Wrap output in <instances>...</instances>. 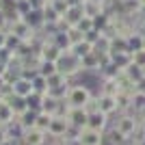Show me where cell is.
<instances>
[{
    "mask_svg": "<svg viewBox=\"0 0 145 145\" xmlns=\"http://www.w3.org/2000/svg\"><path fill=\"white\" fill-rule=\"evenodd\" d=\"M37 113H39V110H35V108H28L26 113H22V115L18 117V119H20V123H22V126H24L26 130H28V128H35V119H37Z\"/></svg>",
    "mask_w": 145,
    "mask_h": 145,
    "instance_id": "obj_28",
    "label": "cell"
},
{
    "mask_svg": "<svg viewBox=\"0 0 145 145\" xmlns=\"http://www.w3.org/2000/svg\"><path fill=\"white\" fill-rule=\"evenodd\" d=\"M108 24H110V15H108V13H104V11L100 13V15H95V18H93V28L100 30V33H102Z\"/></svg>",
    "mask_w": 145,
    "mask_h": 145,
    "instance_id": "obj_33",
    "label": "cell"
},
{
    "mask_svg": "<svg viewBox=\"0 0 145 145\" xmlns=\"http://www.w3.org/2000/svg\"><path fill=\"white\" fill-rule=\"evenodd\" d=\"M87 119H89V113H87L85 106H69V113H67V121H69V126L87 128Z\"/></svg>",
    "mask_w": 145,
    "mask_h": 145,
    "instance_id": "obj_5",
    "label": "cell"
},
{
    "mask_svg": "<svg viewBox=\"0 0 145 145\" xmlns=\"http://www.w3.org/2000/svg\"><path fill=\"white\" fill-rule=\"evenodd\" d=\"M139 20H143V22H145V5L141 7V11H139Z\"/></svg>",
    "mask_w": 145,
    "mask_h": 145,
    "instance_id": "obj_48",
    "label": "cell"
},
{
    "mask_svg": "<svg viewBox=\"0 0 145 145\" xmlns=\"http://www.w3.org/2000/svg\"><path fill=\"white\" fill-rule=\"evenodd\" d=\"M15 11H18L20 18H24V15H28V13L33 11V7H30L28 0H18V2H15Z\"/></svg>",
    "mask_w": 145,
    "mask_h": 145,
    "instance_id": "obj_36",
    "label": "cell"
},
{
    "mask_svg": "<svg viewBox=\"0 0 145 145\" xmlns=\"http://www.w3.org/2000/svg\"><path fill=\"white\" fill-rule=\"evenodd\" d=\"M67 35H69V39H72V46H74V43H78V41H82V39H85V35H82V33H80V30L76 28V26L67 28Z\"/></svg>",
    "mask_w": 145,
    "mask_h": 145,
    "instance_id": "obj_39",
    "label": "cell"
},
{
    "mask_svg": "<svg viewBox=\"0 0 145 145\" xmlns=\"http://www.w3.org/2000/svg\"><path fill=\"white\" fill-rule=\"evenodd\" d=\"M93 50H95V52H108L110 50V37H106L104 33H100L97 41L93 43Z\"/></svg>",
    "mask_w": 145,
    "mask_h": 145,
    "instance_id": "obj_32",
    "label": "cell"
},
{
    "mask_svg": "<svg viewBox=\"0 0 145 145\" xmlns=\"http://www.w3.org/2000/svg\"><path fill=\"white\" fill-rule=\"evenodd\" d=\"M7 37H9V30H0V50L7 46Z\"/></svg>",
    "mask_w": 145,
    "mask_h": 145,
    "instance_id": "obj_43",
    "label": "cell"
},
{
    "mask_svg": "<svg viewBox=\"0 0 145 145\" xmlns=\"http://www.w3.org/2000/svg\"><path fill=\"white\" fill-rule=\"evenodd\" d=\"M7 141H9V137H7V130H5V126L0 128V145H5Z\"/></svg>",
    "mask_w": 145,
    "mask_h": 145,
    "instance_id": "obj_44",
    "label": "cell"
},
{
    "mask_svg": "<svg viewBox=\"0 0 145 145\" xmlns=\"http://www.w3.org/2000/svg\"><path fill=\"white\" fill-rule=\"evenodd\" d=\"M0 102H2V97H0Z\"/></svg>",
    "mask_w": 145,
    "mask_h": 145,
    "instance_id": "obj_53",
    "label": "cell"
},
{
    "mask_svg": "<svg viewBox=\"0 0 145 145\" xmlns=\"http://www.w3.org/2000/svg\"><path fill=\"white\" fill-rule=\"evenodd\" d=\"M0 2H2V0H0Z\"/></svg>",
    "mask_w": 145,
    "mask_h": 145,
    "instance_id": "obj_55",
    "label": "cell"
},
{
    "mask_svg": "<svg viewBox=\"0 0 145 145\" xmlns=\"http://www.w3.org/2000/svg\"><path fill=\"white\" fill-rule=\"evenodd\" d=\"M110 123H113L119 132H123L126 137H134V134L139 132V119H137V115H134L132 110H128V113H117L115 119L110 117Z\"/></svg>",
    "mask_w": 145,
    "mask_h": 145,
    "instance_id": "obj_2",
    "label": "cell"
},
{
    "mask_svg": "<svg viewBox=\"0 0 145 145\" xmlns=\"http://www.w3.org/2000/svg\"><path fill=\"white\" fill-rule=\"evenodd\" d=\"M67 128H69V121H67V117H52V121H50V128H48L50 139H65Z\"/></svg>",
    "mask_w": 145,
    "mask_h": 145,
    "instance_id": "obj_8",
    "label": "cell"
},
{
    "mask_svg": "<svg viewBox=\"0 0 145 145\" xmlns=\"http://www.w3.org/2000/svg\"><path fill=\"white\" fill-rule=\"evenodd\" d=\"M137 89H139V91H145V78H143V80H139V82H137Z\"/></svg>",
    "mask_w": 145,
    "mask_h": 145,
    "instance_id": "obj_47",
    "label": "cell"
},
{
    "mask_svg": "<svg viewBox=\"0 0 145 145\" xmlns=\"http://www.w3.org/2000/svg\"><path fill=\"white\" fill-rule=\"evenodd\" d=\"M13 95L18 97H24V100H28L33 93H35V89H33V82H30V78H24V76H20L15 82H13Z\"/></svg>",
    "mask_w": 145,
    "mask_h": 145,
    "instance_id": "obj_10",
    "label": "cell"
},
{
    "mask_svg": "<svg viewBox=\"0 0 145 145\" xmlns=\"http://www.w3.org/2000/svg\"><path fill=\"white\" fill-rule=\"evenodd\" d=\"M72 52L78 56V59H82L85 54L93 52V43L87 41V39H82V41H78V43H74V46H72Z\"/></svg>",
    "mask_w": 145,
    "mask_h": 145,
    "instance_id": "obj_25",
    "label": "cell"
},
{
    "mask_svg": "<svg viewBox=\"0 0 145 145\" xmlns=\"http://www.w3.org/2000/svg\"><path fill=\"white\" fill-rule=\"evenodd\" d=\"M132 113H145V91H134L132 93Z\"/></svg>",
    "mask_w": 145,
    "mask_h": 145,
    "instance_id": "obj_26",
    "label": "cell"
},
{
    "mask_svg": "<svg viewBox=\"0 0 145 145\" xmlns=\"http://www.w3.org/2000/svg\"><path fill=\"white\" fill-rule=\"evenodd\" d=\"M82 11H85L87 18H95V15H100V13L104 11L102 5H97V2H91V0H85L82 2Z\"/></svg>",
    "mask_w": 145,
    "mask_h": 145,
    "instance_id": "obj_30",
    "label": "cell"
},
{
    "mask_svg": "<svg viewBox=\"0 0 145 145\" xmlns=\"http://www.w3.org/2000/svg\"><path fill=\"white\" fill-rule=\"evenodd\" d=\"M113 56V63H115L119 69H126L130 63H132V54L130 52H121V54H110Z\"/></svg>",
    "mask_w": 145,
    "mask_h": 145,
    "instance_id": "obj_31",
    "label": "cell"
},
{
    "mask_svg": "<svg viewBox=\"0 0 145 145\" xmlns=\"http://www.w3.org/2000/svg\"><path fill=\"white\" fill-rule=\"evenodd\" d=\"M15 2H18V0H15Z\"/></svg>",
    "mask_w": 145,
    "mask_h": 145,
    "instance_id": "obj_54",
    "label": "cell"
},
{
    "mask_svg": "<svg viewBox=\"0 0 145 145\" xmlns=\"http://www.w3.org/2000/svg\"><path fill=\"white\" fill-rule=\"evenodd\" d=\"M132 63H137L139 67H145V48L139 52H132Z\"/></svg>",
    "mask_w": 145,
    "mask_h": 145,
    "instance_id": "obj_40",
    "label": "cell"
},
{
    "mask_svg": "<svg viewBox=\"0 0 145 145\" xmlns=\"http://www.w3.org/2000/svg\"><path fill=\"white\" fill-rule=\"evenodd\" d=\"M123 72H126V76L132 80V82H139V80L145 78V69H143V67H139L137 63H130V65H128Z\"/></svg>",
    "mask_w": 145,
    "mask_h": 145,
    "instance_id": "obj_24",
    "label": "cell"
},
{
    "mask_svg": "<svg viewBox=\"0 0 145 145\" xmlns=\"http://www.w3.org/2000/svg\"><path fill=\"white\" fill-rule=\"evenodd\" d=\"M95 93H97V91H93V87H91L89 82L78 80L76 85H72L69 89H67L65 102L69 104V106H87V102H89Z\"/></svg>",
    "mask_w": 145,
    "mask_h": 145,
    "instance_id": "obj_1",
    "label": "cell"
},
{
    "mask_svg": "<svg viewBox=\"0 0 145 145\" xmlns=\"http://www.w3.org/2000/svg\"><path fill=\"white\" fill-rule=\"evenodd\" d=\"M97 110L108 117L117 115V100L115 95H106V93H97Z\"/></svg>",
    "mask_w": 145,
    "mask_h": 145,
    "instance_id": "obj_6",
    "label": "cell"
},
{
    "mask_svg": "<svg viewBox=\"0 0 145 145\" xmlns=\"http://www.w3.org/2000/svg\"><path fill=\"white\" fill-rule=\"evenodd\" d=\"M30 82H33V89H35V93H48V78H46V76H41V74H35V76L30 78Z\"/></svg>",
    "mask_w": 145,
    "mask_h": 145,
    "instance_id": "obj_29",
    "label": "cell"
},
{
    "mask_svg": "<svg viewBox=\"0 0 145 145\" xmlns=\"http://www.w3.org/2000/svg\"><path fill=\"white\" fill-rule=\"evenodd\" d=\"M61 54H63V52L54 46V41H52V39H46V41H43V46H41V50H39L41 61H50V63H56V61L61 59Z\"/></svg>",
    "mask_w": 145,
    "mask_h": 145,
    "instance_id": "obj_12",
    "label": "cell"
},
{
    "mask_svg": "<svg viewBox=\"0 0 145 145\" xmlns=\"http://www.w3.org/2000/svg\"><path fill=\"white\" fill-rule=\"evenodd\" d=\"M52 7H54L56 13H59L61 18H63V15L67 13V9H69L72 5H69V0H54V2H52Z\"/></svg>",
    "mask_w": 145,
    "mask_h": 145,
    "instance_id": "obj_38",
    "label": "cell"
},
{
    "mask_svg": "<svg viewBox=\"0 0 145 145\" xmlns=\"http://www.w3.org/2000/svg\"><path fill=\"white\" fill-rule=\"evenodd\" d=\"M110 126V117L104 115V113H100V110H93V113H89V119H87V128H91V130H97V132H106Z\"/></svg>",
    "mask_w": 145,
    "mask_h": 145,
    "instance_id": "obj_4",
    "label": "cell"
},
{
    "mask_svg": "<svg viewBox=\"0 0 145 145\" xmlns=\"http://www.w3.org/2000/svg\"><path fill=\"white\" fill-rule=\"evenodd\" d=\"M91 2H97V5H102V7H104V2H106V0H91Z\"/></svg>",
    "mask_w": 145,
    "mask_h": 145,
    "instance_id": "obj_50",
    "label": "cell"
},
{
    "mask_svg": "<svg viewBox=\"0 0 145 145\" xmlns=\"http://www.w3.org/2000/svg\"><path fill=\"white\" fill-rule=\"evenodd\" d=\"M7 102L11 104V108H13V113H15V117H20L22 113H26L28 110V102H26L24 97H18V95H11Z\"/></svg>",
    "mask_w": 145,
    "mask_h": 145,
    "instance_id": "obj_23",
    "label": "cell"
},
{
    "mask_svg": "<svg viewBox=\"0 0 145 145\" xmlns=\"http://www.w3.org/2000/svg\"><path fill=\"white\" fill-rule=\"evenodd\" d=\"M52 41H54V46L61 52H69V50H72V39L67 35V30L65 33H54V35H52Z\"/></svg>",
    "mask_w": 145,
    "mask_h": 145,
    "instance_id": "obj_19",
    "label": "cell"
},
{
    "mask_svg": "<svg viewBox=\"0 0 145 145\" xmlns=\"http://www.w3.org/2000/svg\"><path fill=\"white\" fill-rule=\"evenodd\" d=\"M48 141H50L48 132H43L39 128H28L20 141V145H48Z\"/></svg>",
    "mask_w": 145,
    "mask_h": 145,
    "instance_id": "obj_3",
    "label": "cell"
},
{
    "mask_svg": "<svg viewBox=\"0 0 145 145\" xmlns=\"http://www.w3.org/2000/svg\"><path fill=\"white\" fill-rule=\"evenodd\" d=\"M110 54H121V52H130V48H128V39L123 35H115L110 37ZM132 54V52H130Z\"/></svg>",
    "mask_w": 145,
    "mask_h": 145,
    "instance_id": "obj_16",
    "label": "cell"
},
{
    "mask_svg": "<svg viewBox=\"0 0 145 145\" xmlns=\"http://www.w3.org/2000/svg\"><path fill=\"white\" fill-rule=\"evenodd\" d=\"M9 28V18H7V13L0 9V30H7Z\"/></svg>",
    "mask_w": 145,
    "mask_h": 145,
    "instance_id": "obj_41",
    "label": "cell"
},
{
    "mask_svg": "<svg viewBox=\"0 0 145 145\" xmlns=\"http://www.w3.org/2000/svg\"><path fill=\"white\" fill-rule=\"evenodd\" d=\"M24 20L28 22V26H30L33 30H41L43 26H46V22H43V13L37 11V9H33L28 15H24Z\"/></svg>",
    "mask_w": 145,
    "mask_h": 145,
    "instance_id": "obj_18",
    "label": "cell"
},
{
    "mask_svg": "<svg viewBox=\"0 0 145 145\" xmlns=\"http://www.w3.org/2000/svg\"><path fill=\"white\" fill-rule=\"evenodd\" d=\"M80 143L82 145H106V139H104V132H97V130H91V128H82L80 130Z\"/></svg>",
    "mask_w": 145,
    "mask_h": 145,
    "instance_id": "obj_11",
    "label": "cell"
},
{
    "mask_svg": "<svg viewBox=\"0 0 145 145\" xmlns=\"http://www.w3.org/2000/svg\"><path fill=\"white\" fill-rule=\"evenodd\" d=\"M48 2H54V0H48Z\"/></svg>",
    "mask_w": 145,
    "mask_h": 145,
    "instance_id": "obj_51",
    "label": "cell"
},
{
    "mask_svg": "<svg viewBox=\"0 0 145 145\" xmlns=\"http://www.w3.org/2000/svg\"><path fill=\"white\" fill-rule=\"evenodd\" d=\"M59 104H61L59 97L46 93V95H43V100H41V108H39V110H46V113H50V115H54L56 108H59Z\"/></svg>",
    "mask_w": 145,
    "mask_h": 145,
    "instance_id": "obj_21",
    "label": "cell"
},
{
    "mask_svg": "<svg viewBox=\"0 0 145 145\" xmlns=\"http://www.w3.org/2000/svg\"><path fill=\"white\" fill-rule=\"evenodd\" d=\"M59 72V67H56V63H50V61H41V65H39V74L41 76H46V78H50L52 74Z\"/></svg>",
    "mask_w": 145,
    "mask_h": 145,
    "instance_id": "obj_34",
    "label": "cell"
},
{
    "mask_svg": "<svg viewBox=\"0 0 145 145\" xmlns=\"http://www.w3.org/2000/svg\"><path fill=\"white\" fill-rule=\"evenodd\" d=\"M22 41H24V39H20L18 35H11V33H9V37H7V46H5V48L9 50V52H15V50H18V46H20Z\"/></svg>",
    "mask_w": 145,
    "mask_h": 145,
    "instance_id": "obj_37",
    "label": "cell"
},
{
    "mask_svg": "<svg viewBox=\"0 0 145 145\" xmlns=\"http://www.w3.org/2000/svg\"><path fill=\"white\" fill-rule=\"evenodd\" d=\"M52 117H54V115H50V113H46V110H39V113H37V119H35V128H39V130H43V132H48Z\"/></svg>",
    "mask_w": 145,
    "mask_h": 145,
    "instance_id": "obj_27",
    "label": "cell"
},
{
    "mask_svg": "<svg viewBox=\"0 0 145 145\" xmlns=\"http://www.w3.org/2000/svg\"><path fill=\"white\" fill-rule=\"evenodd\" d=\"M7 30H9L11 35H18L20 39H30V37H33V33H35V30L28 26V22H26L24 18L9 22V28H7Z\"/></svg>",
    "mask_w": 145,
    "mask_h": 145,
    "instance_id": "obj_7",
    "label": "cell"
},
{
    "mask_svg": "<svg viewBox=\"0 0 145 145\" xmlns=\"http://www.w3.org/2000/svg\"><path fill=\"white\" fill-rule=\"evenodd\" d=\"M115 100H117V113H128V110H132V93L119 91L115 95Z\"/></svg>",
    "mask_w": 145,
    "mask_h": 145,
    "instance_id": "obj_17",
    "label": "cell"
},
{
    "mask_svg": "<svg viewBox=\"0 0 145 145\" xmlns=\"http://www.w3.org/2000/svg\"><path fill=\"white\" fill-rule=\"evenodd\" d=\"M41 13H43V22H46V26H54L56 22L61 20V15L56 13V9L52 7V2H46V7L41 9Z\"/></svg>",
    "mask_w": 145,
    "mask_h": 145,
    "instance_id": "obj_20",
    "label": "cell"
},
{
    "mask_svg": "<svg viewBox=\"0 0 145 145\" xmlns=\"http://www.w3.org/2000/svg\"><path fill=\"white\" fill-rule=\"evenodd\" d=\"M76 28H78L82 35H87V33H91V30H95V28H93V18H87V15H85V18L76 24Z\"/></svg>",
    "mask_w": 145,
    "mask_h": 145,
    "instance_id": "obj_35",
    "label": "cell"
},
{
    "mask_svg": "<svg viewBox=\"0 0 145 145\" xmlns=\"http://www.w3.org/2000/svg\"><path fill=\"white\" fill-rule=\"evenodd\" d=\"M85 18V11H82V5H72L69 9H67V13L63 15V20H65L69 26H76L80 22V20Z\"/></svg>",
    "mask_w": 145,
    "mask_h": 145,
    "instance_id": "obj_14",
    "label": "cell"
},
{
    "mask_svg": "<svg viewBox=\"0 0 145 145\" xmlns=\"http://www.w3.org/2000/svg\"><path fill=\"white\" fill-rule=\"evenodd\" d=\"M134 145H145V137H141V139L134 141Z\"/></svg>",
    "mask_w": 145,
    "mask_h": 145,
    "instance_id": "obj_49",
    "label": "cell"
},
{
    "mask_svg": "<svg viewBox=\"0 0 145 145\" xmlns=\"http://www.w3.org/2000/svg\"><path fill=\"white\" fill-rule=\"evenodd\" d=\"M141 2H143V5H145V0H141Z\"/></svg>",
    "mask_w": 145,
    "mask_h": 145,
    "instance_id": "obj_52",
    "label": "cell"
},
{
    "mask_svg": "<svg viewBox=\"0 0 145 145\" xmlns=\"http://www.w3.org/2000/svg\"><path fill=\"white\" fill-rule=\"evenodd\" d=\"M13 119H15V113H13L11 104L7 102V100H2V102H0V123L7 126V123H11Z\"/></svg>",
    "mask_w": 145,
    "mask_h": 145,
    "instance_id": "obj_22",
    "label": "cell"
},
{
    "mask_svg": "<svg viewBox=\"0 0 145 145\" xmlns=\"http://www.w3.org/2000/svg\"><path fill=\"white\" fill-rule=\"evenodd\" d=\"M48 137H50V134H48ZM48 145H65V139H50Z\"/></svg>",
    "mask_w": 145,
    "mask_h": 145,
    "instance_id": "obj_45",
    "label": "cell"
},
{
    "mask_svg": "<svg viewBox=\"0 0 145 145\" xmlns=\"http://www.w3.org/2000/svg\"><path fill=\"white\" fill-rule=\"evenodd\" d=\"M5 130H7V137H9V141H11V143H18V145H20V141H22V137H24V132H26V128L20 123L18 117H15L11 123H7Z\"/></svg>",
    "mask_w": 145,
    "mask_h": 145,
    "instance_id": "obj_13",
    "label": "cell"
},
{
    "mask_svg": "<svg viewBox=\"0 0 145 145\" xmlns=\"http://www.w3.org/2000/svg\"><path fill=\"white\" fill-rule=\"evenodd\" d=\"M28 2H30V7H33V9L41 11L43 7H46V2H48V0H28Z\"/></svg>",
    "mask_w": 145,
    "mask_h": 145,
    "instance_id": "obj_42",
    "label": "cell"
},
{
    "mask_svg": "<svg viewBox=\"0 0 145 145\" xmlns=\"http://www.w3.org/2000/svg\"><path fill=\"white\" fill-rule=\"evenodd\" d=\"M65 145H82V143H80V139H67Z\"/></svg>",
    "mask_w": 145,
    "mask_h": 145,
    "instance_id": "obj_46",
    "label": "cell"
},
{
    "mask_svg": "<svg viewBox=\"0 0 145 145\" xmlns=\"http://www.w3.org/2000/svg\"><path fill=\"white\" fill-rule=\"evenodd\" d=\"M104 139H106V145H134L130 137H126L123 132H119L113 123L108 126V130L104 132Z\"/></svg>",
    "mask_w": 145,
    "mask_h": 145,
    "instance_id": "obj_9",
    "label": "cell"
},
{
    "mask_svg": "<svg viewBox=\"0 0 145 145\" xmlns=\"http://www.w3.org/2000/svg\"><path fill=\"white\" fill-rule=\"evenodd\" d=\"M126 39H128V48H130V52H139V50L145 48V35L141 33V30H132Z\"/></svg>",
    "mask_w": 145,
    "mask_h": 145,
    "instance_id": "obj_15",
    "label": "cell"
}]
</instances>
